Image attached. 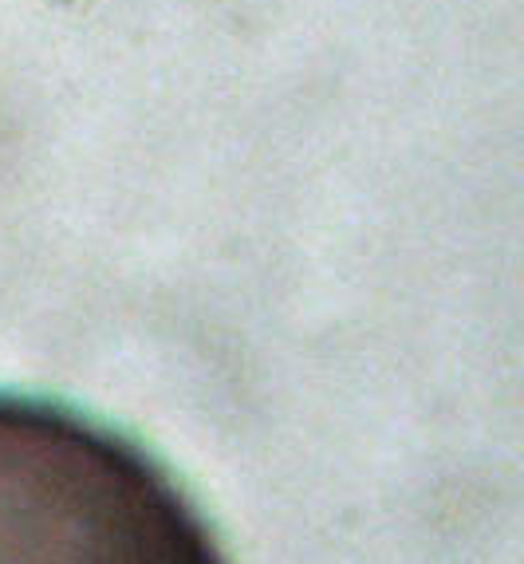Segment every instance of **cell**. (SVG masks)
<instances>
[{"label": "cell", "mask_w": 524, "mask_h": 564, "mask_svg": "<svg viewBox=\"0 0 524 564\" xmlns=\"http://www.w3.org/2000/svg\"><path fill=\"white\" fill-rule=\"evenodd\" d=\"M0 564H225L146 451L84 414L0 395Z\"/></svg>", "instance_id": "6da1fadb"}]
</instances>
